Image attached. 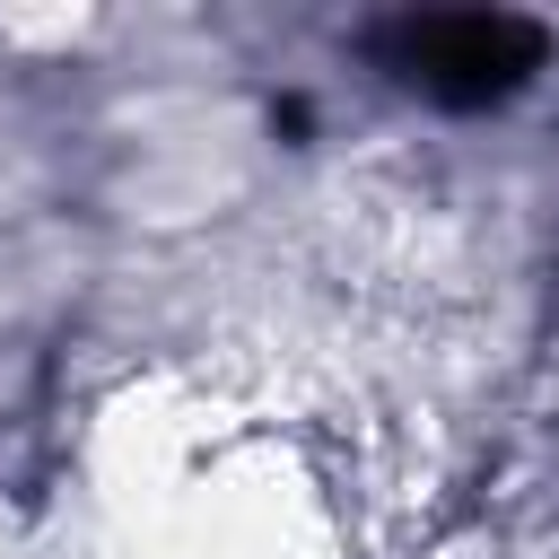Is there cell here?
<instances>
[{
	"label": "cell",
	"mask_w": 559,
	"mask_h": 559,
	"mask_svg": "<svg viewBox=\"0 0 559 559\" xmlns=\"http://www.w3.org/2000/svg\"><path fill=\"white\" fill-rule=\"evenodd\" d=\"M376 61L445 114H480L542 70V26L515 9H411L376 26Z\"/></svg>",
	"instance_id": "obj_1"
}]
</instances>
